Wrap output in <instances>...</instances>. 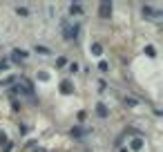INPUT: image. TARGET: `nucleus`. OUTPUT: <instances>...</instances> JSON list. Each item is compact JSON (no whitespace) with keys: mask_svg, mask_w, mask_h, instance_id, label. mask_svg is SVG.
I'll return each instance as SVG.
<instances>
[{"mask_svg":"<svg viewBox=\"0 0 163 152\" xmlns=\"http://www.w3.org/2000/svg\"><path fill=\"white\" fill-rule=\"evenodd\" d=\"M141 145H143L141 139H134V141H132V148H134V150H141Z\"/></svg>","mask_w":163,"mask_h":152,"instance_id":"1a4fd4ad","label":"nucleus"},{"mask_svg":"<svg viewBox=\"0 0 163 152\" xmlns=\"http://www.w3.org/2000/svg\"><path fill=\"white\" fill-rule=\"evenodd\" d=\"M143 16L145 18H150V20H161V9H154V7H150V5H143Z\"/></svg>","mask_w":163,"mask_h":152,"instance_id":"f03ea898","label":"nucleus"},{"mask_svg":"<svg viewBox=\"0 0 163 152\" xmlns=\"http://www.w3.org/2000/svg\"><path fill=\"white\" fill-rule=\"evenodd\" d=\"M98 14H101V18H110V14H112V2H101V7H98Z\"/></svg>","mask_w":163,"mask_h":152,"instance_id":"7ed1b4c3","label":"nucleus"},{"mask_svg":"<svg viewBox=\"0 0 163 152\" xmlns=\"http://www.w3.org/2000/svg\"><path fill=\"white\" fill-rule=\"evenodd\" d=\"M76 137H83V134H87V130H83V128H78V130H74Z\"/></svg>","mask_w":163,"mask_h":152,"instance_id":"9b49d317","label":"nucleus"},{"mask_svg":"<svg viewBox=\"0 0 163 152\" xmlns=\"http://www.w3.org/2000/svg\"><path fill=\"white\" fill-rule=\"evenodd\" d=\"M5 141V134H0V143H2Z\"/></svg>","mask_w":163,"mask_h":152,"instance_id":"4468645a","label":"nucleus"},{"mask_svg":"<svg viewBox=\"0 0 163 152\" xmlns=\"http://www.w3.org/2000/svg\"><path fill=\"white\" fill-rule=\"evenodd\" d=\"M2 70H7V63H5V60L0 63V72H2Z\"/></svg>","mask_w":163,"mask_h":152,"instance_id":"ddd939ff","label":"nucleus"},{"mask_svg":"<svg viewBox=\"0 0 163 152\" xmlns=\"http://www.w3.org/2000/svg\"><path fill=\"white\" fill-rule=\"evenodd\" d=\"M63 92H65V94H69V92H72V83H69V81H65V83H63Z\"/></svg>","mask_w":163,"mask_h":152,"instance_id":"9d476101","label":"nucleus"},{"mask_svg":"<svg viewBox=\"0 0 163 152\" xmlns=\"http://www.w3.org/2000/svg\"><path fill=\"white\" fill-rule=\"evenodd\" d=\"M78 31H81V27H78L76 25V22H74V25H72V22H63V36L67 38V40H76V38H78Z\"/></svg>","mask_w":163,"mask_h":152,"instance_id":"f257e3e1","label":"nucleus"},{"mask_svg":"<svg viewBox=\"0 0 163 152\" xmlns=\"http://www.w3.org/2000/svg\"><path fill=\"white\" fill-rule=\"evenodd\" d=\"M25 56H27L25 52H20V49H16V52H14V56H11V60H14V63H20V60L25 58Z\"/></svg>","mask_w":163,"mask_h":152,"instance_id":"20e7f679","label":"nucleus"},{"mask_svg":"<svg viewBox=\"0 0 163 152\" xmlns=\"http://www.w3.org/2000/svg\"><path fill=\"white\" fill-rule=\"evenodd\" d=\"M69 11H72V16H78V14H83V5H78V2H74V5H69Z\"/></svg>","mask_w":163,"mask_h":152,"instance_id":"39448f33","label":"nucleus"},{"mask_svg":"<svg viewBox=\"0 0 163 152\" xmlns=\"http://www.w3.org/2000/svg\"><path fill=\"white\" fill-rule=\"evenodd\" d=\"M18 14H20V16H25V18L29 16V14H27V9H25V7H18Z\"/></svg>","mask_w":163,"mask_h":152,"instance_id":"f8f14e48","label":"nucleus"},{"mask_svg":"<svg viewBox=\"0 0 163 152\" xmlns=\"http://www.w3.org/2000/svg\"><path fill=\"white\" fill-rule=\"evenodd\" d=\"M36 52H38V54H43V56H47V54H52V49L43 47V45H36Z\"/></svg>","mask_w":163,"mask_h":152,"instance_id":"423d86ee","label":"nucleus"},{"mask_svg":"<svg viewBox=\"0 0 163 152\" xmlns=\"http://www.w3.org/2000/svg\"><path fill=\"white\" fill-rule=\"evenodd\" d=\"M92 54H96V56H101V54H103V47H101L98 43H94V45H92Z\"/></svg>","mask_w":163,"mask_h":152,"instance_id":"0eeeda50","label":"nucleus"},{"mask_svg":"<svg viewBox=\"0 0 163 152\" xmlns=\"http://www.w3.org/2000/svg\"><path fill=\"white\" fill-rule=\"evenodd\" d=\"M96 112H98V116H107V108H105L103 103H101L98 108H96Z\"/></svg>","mask_w":163,"mask_h":152,"instance_id":"6e6552de","label":"nucleus"}]
</instances>
